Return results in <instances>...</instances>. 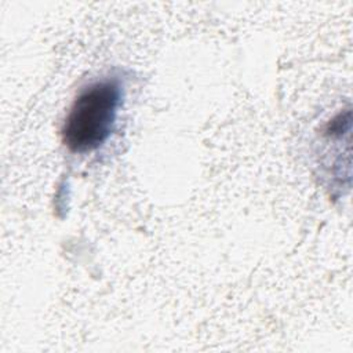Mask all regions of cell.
<instances>
[{"label":"cell","mask_w":353,"mask_h":353,"mask_svg":"<svg viewBox=\"0 0 353 353\" xmlns=\"http://www.w3.org/2000/svg\"><path fill=\"white\" fill-rule=\"evenodd\" d=\"M123 94L119 77H105L83 88L62 124L63 145L73 153H87L102 146L114 130Z\"/></svg>","instance_id":"obj_1"}]
</instances>
